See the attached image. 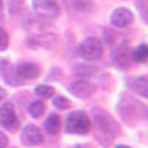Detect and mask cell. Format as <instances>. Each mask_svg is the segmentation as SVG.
I'll return each mask as SVG.
<instances>
[{"label":"cell","mask_w":148,"mask_h":148,"mask_svg":"<svg viewBox=\"0 0 148 148\" xmlns=\"http://www.w3.org/2000/svg\"><path fill=\"white\" fill-rule=\"evenodd\" d=\"M35 95L39 98H52L54 96V89L50 85H37L35 87Z\"/></svg>","instance_id":"14"},{"label":"cell","mask_w":148,"mask_h":148,"mask_svg":"<svg viewBox=\"0 0 148 148\" xmlns=\"http://www.w3.org/2000/svg\"><path fill=\"white\" fill-rule=\"evenodd\" d=\"M2 18H4V4L0 0V22H2Z\"/></svg>","instance_id":"21"},{"label":"cell","mask_w":148,"mask_h":148,"mask_svg":"<svg viewBox=\"0 0 148 148\" xmlns=\"http://www.w3.org/2000/svg\"><path fill=\"white\" fill-rule=\"evenodd\" d=\"M78 52L83 59H89V61H95V59L102 58V52H104V46H102V41L96 39V37H87L85 41H82V45L78 46Z\"/></svg>","instance_id":"2"},{"label":"cell","mask_w":148,"mask_h":148,"mask_svg":"<svg viewBox=\"0 0 148 148\" xmlns=\"http://www.w3.org/2000/svg\"><path fill=\"white\" fill-rule=\"evenodd\" d=\"M28 111H30L32 117L39 119V117H43V115H45L46 104H45L43 100H34V102H30V106H28Z\"/></svg>","instance_id":"10"},{"label":"cell","mask_w":148,"mask_h":148,"mask_svg":"<svg viewBox=\"0 0 148 148\" xmlns=\"http://www.w3.org/2000/svg\"><path fill=\"white\" fill-rule=\"evenodd\" d=\"M91 130V119L83 111H74L67 117V132L74 135H85Z\"/></svg>","instance_id":"1"},{"label":"cell","mask_w":148,"mask_h":148,"mask_svg":"<svg viewBox=\"0 0 148 148\" xmlns=\"http://www.w3.org/2000/svg\"><path fill=\"white\" fill-rule=\"evenodd\" d=\"M4 98H6V89H4V87L0 85V102H2Z\"/></svg>","instance_id":"20"},{"label":"cell","mask_w":148,"mask_h":148,"mask_svg":"<svg viewBox=\"0 0 148 148\" xmlns=\"http://www.w3.org/2000/svg\"><path fill=\"white\" fill-rule=\"evenodd\" d=\"M71 92L76 98H89V96L92 95V85L89 82H85V80H78V82H74L71 83Z\"/></svg>","instance_id":"8"},{"label":"cell","mask_w":148,"mask_h":148,"mask_svg":"<svg viewBox=\"0 0 148 148\" xmlns=\"http://www.w3.org/2000/svg\"><path fill=\"white\" fill-rule=\"evenodd\" d=\"M72 6L76 9H89L91 8V0H72Z\"/></svg>","instance_id":"18"},{"label":"cell","mask_w":148,"mask_h":148,"mask_svg":"<svg viewBox=\"0 0 148 148\" xmlns=\"http://www.w3.org/2000/svg\"><path fill=\"white\" fill-rule=\"evenodd\" d=\"M59 128H61V119L58 115H50L45 122V130L48 133H59Z\"/></svg>","instance_id":"12"},{"label":"cell","mask_w":148,"mask_h":148,"mask_svg":"<svg viewBox=\"0 0 148 148\" xmlns=\"http://www.w3.org/2000/svg\"><path fill=\"white\" fill-rule=\"evenodd\" d=\"M128 85L133 87V91H137L141 96H146L148 95V80L146 76H139V78H133V80H128Z\"/></svg>","instance_id":"9"},{"label":"cell","mask_w":148,"mask_h":148,"mask_svg":"<svg viewBox=\"0 0 148 148\" xmlns=\"http://www.w3.org/2000/svg\"><path fill=\"white\" fill-rule=\"evenodd\" d=\"M21 139L28 146H37V145L43 143V133H41V130L37 128L35 124H28V126H24V130H22Z\"/></svg>","instance_id":"6"},{"label":"cell","mask_w":148,"mask_h":148,"mask_svg":"<svg viewBox=\"0 0 148 148\" xmlns=\"http://www.w3.org/2000/svg\"><path fill=\"white\" fill-rule=\"evenodd\" d=\"M34 11L41 17L54 18L59 15V6L52 0H34Z\"/></svg>","instance_id":"5"},{"label":"cell","mask_w":148,"mask_h":148,"mask_svg":"<svg viewBox=\"0 0 148 148\" xmlns=\"http://www.w3.org/2000/svg\"><path fill=\"white\" fill-rule=\"evenodd\" d=\"M0 124H2L6 130H17L18 128L17 111L13 108V104H9V102L0 106Z\"/></svg>","instance_id":"3"},{"label":"cell","mask_w":148,"mask_h":148,"mask_svg":"<svg viewBox=\"0 0 148 148\" xmlns=\"http://www.w3.org/2000/svg\"><path fill=\"white\" fill-rule=\"evenodd\" d=\"M54 106L58 109H67L69 108V100L65 96H54Z\"/></svg>","instance_id":"16"},{"label":"cell","mask_w":148,"mask_h":148,"mask_svg":"<svg viewBox=\"0 0 148 148\" xmlns=\"http://www.w3.org/2000/svg\"><path fill=\"white\" fill-rule=\"evenodd\" d=\"M6 146H8V137H6V133L0 132V148H6Z\"/></svg>","instance_id":"19"},{"label":"cell","mask_w":148,"mask_h":148,"mask_svg":"<svg viewBox=\"0 0 148 148\" xmlns=\"http://www.w3.org/2000/svg\"><path fill=\"white\" fill-rule=\"evenodd\" d=\"M0 74H2V78H4V80H8L11 85L17 82L15 78L9 76V74H15V67H13L9 61H2V63H0ZM17 83H21V82H17Z\"/></svg>","instance_id":"11"},{"label":"cell","mask_w":148,"mask_h":148,"mask_svg":"<svg viewBox=\"0 0 148 148\" xmlns=\"http://www.w3.org/2000/svg\"><path fill=\"white\" fill-rule=\"evenodd\" d=\"M39 74H41V69L35 63H21L15 67V78L18 82L35 80V78H39Z\"/></svg>","instance_id":"4"},{"label":"cell","mask_w":148,"mask_h":148,"mask_svg":"<svg viewBox=\"0 0 148 148\" xmlns=\"http://www.w3.org/2000/svg\"><path fill=\"white\" fill-rule=\"evenodd\" d=\"M132 58L135 59V61H139V63H145L146 59H148V46L146 45H139L137 48L133 50Z\"/></svg>","instance_id":"13"},{"label":"cell","mask_w":148,"mask_h":148,"mask_svg":"<svg viewBox=\"0 0 148 148\" xmlns=\"http://www.w3.org/2000/svg\"><path fill=\"white\" fill-rule=\"evenodd\" d=\"M9 45V37H8V32L4 30V28H0V52H4V50L8 48Z\"/></svg>","instance_id":"15"},{"label":"cell","mask_w":148,"mask_h":148,"mask_svg":"<svg viewBox=\"0 0 148 148\" xmlns=\"http://www.w3.org/2000/svg\"><path fill=\"white\" fill-rule=\"evenodd\" d=\"M133 22V13L126 8H117L111 13V26L115 28H128Z\"/></svg>","instance_id":"7"},{"label":"cell","mask_w":148,"mask_h":148,"mask_svg":"<svg viewBox=\"0 0 148 148\" xmlns=\"http://www.w3.org/2000/svg\"><path fill=\"white\" fill-rule=\"evenodd\" d=\"M115 148H130L128 145H119V146H115Z\"/></svg>","instance_id":"22"},{"label":"cell","mask_w":148,"mask_h":148,"mask_svg":"<svg viewBox=\"0 0 148 148\" xmlns=\"http://www.w3.org/2000/svg\"><path fill=\"white\" fill-rule=\"evenodd\" d=\"M22 0H9V13H13V15H15V13H18L22 9Z\"/></svg>","instance_id":"17"}]
</instances>
